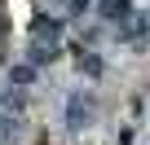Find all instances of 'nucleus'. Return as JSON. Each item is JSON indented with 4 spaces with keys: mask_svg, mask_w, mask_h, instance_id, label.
<instances>
[{
    "mask_svg": "<svg viewBox=\"0 0 150 145\" xmlns=\"http://www.w3.org/2000/svg\"><path fill=\"white\" fill-rule=\"evenodd\" d=\"M88 119H93V101H88V97H71L66 123H71V127H80V123H88Z\"/></svg>",
    "mask_w": 150,
    "mask_h": 145,
    "instance_id": "nucleus-1",
    "label": "nucleus"
},
{
    "mask_svg": "<svg viewBox=\"0 0 150 145\" xmlns=\"http://www.w3.org/2000/svg\"><path fill=\"white\" fill-rule=\"evenodd\" d=\"M102 13L106 18H124L128 13V0H102Z\"/></svg>",
    "mask_w": 150,
    "mask_h": 145,
    "instance_id": "nucleus-2",
    "label": "nucleus"
}]
</instances>
